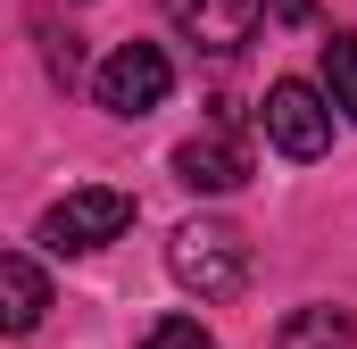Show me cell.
<instances>
[{
	"instance_id": "obj_4",
	"label": "cell",
	"mask_w": 357,
	"mask_h": 349,
	"mask_svg": "<svg viewBox=\"0 0 357 349\" xmlns=\"http://www.w3.org/2000/svg\"><path fill=\"white\" fill-rule=\"evenodd\" d=\"M225 117L216 125H199L191 142L175 150V183H191V191H241L250 183V142H241V117H233V100H216Z\"/></svg>"
},
{
	"instance_id": "obj_9",
	"label": "cell",
	"mask_w": 357,
	"mask_h": 349,
	"mask_svg": "<svg viewBox=\"0 0 357 349\" xmlns=\"http://www.w3.org/2000/svg\"><path fill=\"white\" fill-rule=\"evenodd\" d=\"M324 100L357 125V34H324Z\"/></svg>"
},
{
	"instance_id": "obj_11",
	"label": "cell",
	"mask_w": 357,
	"mask_h": 349,
	"mask_svg": "<svg viewBox=\"0 0 357 349\" xmlns=\"http://www.w3.org/2000/svg\"><path fill=\"white\" fill-rule=\"evenodd\" d=\"M42 59H50V75H59V84H75V75H84V50H75V34H59V25H42Z\"/></svg>"
},
{
	"instance_id": "obj_12",
	"label": "cell",
	"mask_w": 357,
	"mask_h": 349,
	"mask_svg": "<svg viewBox=\"0 0 357 349\" xmlns=\"http://www.w3.org/2000/svg\"><path fill=\"white\" fill-rule=\"evenodd\" d=\"M266 17H274V25H316V0H274Z\"/></svg>"
},
{
	"instance_id": "obj_1",
	"label": "cell",
	"mask_w": 357,
	"mask_h": 349,
	"mask_svg": "<svg viewBox=\"0 0 357 349\" xmlns=\"http://www.w3.org/2000/svg\"><path fill=\"white\" fill-rule=\"evenodd\" d=\"M167 274L183 291H199V299H241L250 291V242L233 225H216V216H191L167 242Z\"/></svg>"
},
{
	"instance_id": "obj_3",
	"label": "cell",
	"mask_w": 357,
	"mask_h": 349,
	"mask_svg": "<svg viewBox=\"0 0 357 349\" xmlns=\"http://www.w3.org/2000/svg\"><path fill=\"white\" fill-rule=\"evenodd\" d=\"M100 108L108 117H150V108H167V91H175V59L158 50V42H116L108 59H100Z\"/></svg>"
},
{
	"instance_id": "obj_5",
	"label": "cell",
	"mask_w": 357,
	"mask_h": 349,
	"mask_svg": "<svg viewBox=\"0 0 357 349\" xmlns=\"http://www.w3.org/2000/svg\"><path fill=\"white\" fill-rule=\"evenodd\" d=\"M266 142L282 158H324L333 150V100L316 84H299V75H282L266 91Z\"/></svg>"
},
{
	"instance_id": "obj_7",
	"label": "cell",
	"mask_w": 357,
	"mask_h": 349,
	"mask_svg": "<svg viewBox=\"0 0 357 349\" xmlns=\"http://www.w3.org/2000/svg\"><path fill=\"white\" fill-rule=\"evenodd\" d=\"M42 308H50L42 266L25 258V250H8V258H0V325H8V333H33V325H42Z\"/></svg>"
},
{
	"instance_id": "obj_10",
	"label": "cell",
	"mask_w": 357,
	"mask_h": 349,
	"mask_svg": "<svg viewBox=\"0 0 357 349\" xmlns=\"http://www.w3.org/2000/svg\"><path fill=\"white\" fill-rule=\"evenodd\" d=\"M142 349H216V333H199V316H167L142 333Z\"/></svg>"
},
{
	"instance_id": "obj_2",
	"label": "cell",
	"mask_w": 357,
	"mask_h": 349,
	"mask_svg": "<svg viewBox=\"0 0 357 349\" xmlns=\"http://www.w3.org/2000/svg\"><path fill=\"white\" fill-rule=\"evenodd\" d=\"M116 233H133V191H108V183H84V191H67L59 208H42V225H33V242L42 250H108Z\"/></svg>"
},
{
	"instance_id": "obj_6",
	"label": "cell",
	"mask_w": 357,
	"mask_h": 349,
	"mask_svg": "<svg viewBox=\"0 0 357 349\" xmlns=\"http://www.w3.org/2000/svg\"><path fill=\"white\" fill-rule=\"evenodd\" d=\"M266 8H274V0H167V17L183 25V42H199L208 59H233V50L258 34Z\"/></svg>"
},
{
	"instance_id": "obj_8",
	"label": "cell",
	"mask_w": 357,
	"mask_h": 349,
	"mask_svg": "<svg viewBox=\"0 0 357 349\" xmlns=\"http://www.w3.org/2000/svg\"><path fill=\"white\" fill-rule=\"evenodd\" d=\"M349 341H357V316L349 308H324V299L316 308H291L274 325V349H349Z\"/></svg>"
}]
</instances>
